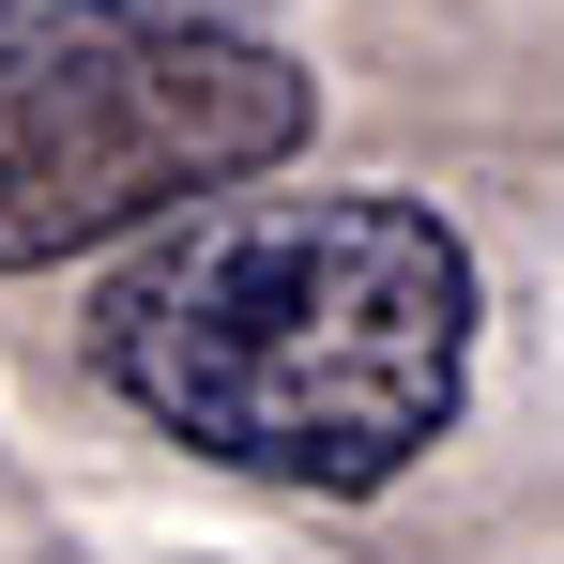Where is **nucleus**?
Segmentation results:
<instances>
[{"instance_id": "nucleus-1", "label": "nucleus", "mask_w": 564, "mask_h": 564, "mask_svg": "<svg viewBox=\"0 0 564 564\" xmlns=\"http://www.w3.org/2000/svg\"><path fill=\"white\" fill-rule=\"evenodd\" d=\"M473 321L488 275L443 198L260 169L138 229V260L93 290V367L184 458L305 503H367L458 427Z\"/></svg>"}, {"instance_id": "nucleus-2", "label": "nucleus", "mask_w": 564, "mask_h": 564, "mask_svg": "<svg viewBox=\"0 0 564 564\" xmlns=\"http://www.w3.org/2000/svg\"><path fill=\"white\" fill-rule=\"evenodd\" d=\"M321 77L245 0H0V275H62L305 153Z\"/></svg>"}]
</instances>
